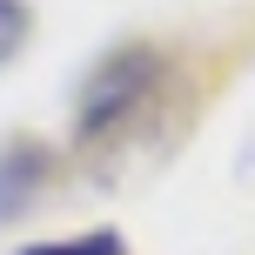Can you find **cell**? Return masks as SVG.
Listing matches in <instances>:
<instances>
[{
  "instance_id": "obj_2",
  "label": "cell",
  "mask_w": 255,
  "mask_h": 255,
  "mask_svg": "<svg viewBox=\"0 0 255 255\" xmlns=\"http://www.w3.org/2000/svg\"><path fill=\"white\" fill-rule=\"evenodd\" d=\"M47 181V148L34 141H13L0 154V222H13L20 208H34V188Z\"/></svg>"
},
{
  "instance_id": "obj_4",
  "label": "cell",
  "mask_w": 255,
  "mask_h": 255,
  "mask_svg": "<svg viewBox=\"0 0 255 255\" xmlns=\"http://www.w3.org/2000/svg\"><path fill=\"white\" fill-rule=\"evenodd\" d=\"M27 47V0H0V67Z\"/></svg>"
},
{
  "instance_id": "obj_1",
  "label": "cell",
  "mask_w": 255,
  "mask_h": 255,
  "mask_svg": "<svg viewBox=\"0 0 255 255\" xmlns=\"http://www.w3.org/2000/svg\"><path fill=\"white\" fill-rule=\"evenodd\" d=\"M168 88V61L154 47H115L101 67H94L88 81H81V101H74V141L88 154L115 148V141H128L141 121H148V108L161 101Z\"/></svg>"
},
{
  "instance_id": "obj_3",
  "label": "cell",
  "mask_w": 255,
  "mask_h": 255,
  "mask_svg": "<svg viewBox=\"0 0 255 255\" xmlns=\"http://www.w3.org/2000/svg\"><path fill=\"white\" fill-rule=\"evenodd\" d=\"M20 255H121V235L115 229H94V235H74V242H34Z\"/></svg>"
}]
</instances>
